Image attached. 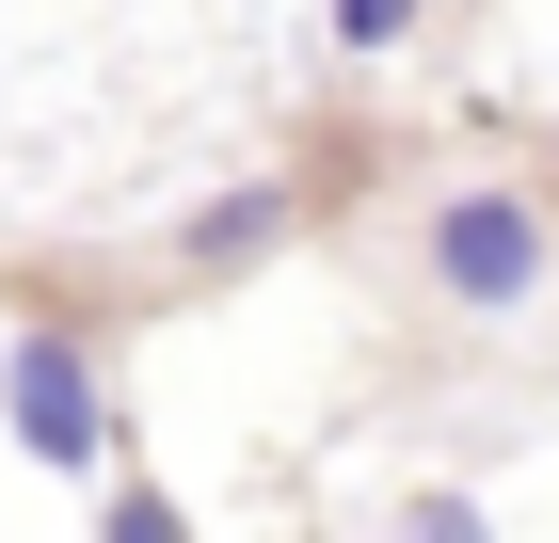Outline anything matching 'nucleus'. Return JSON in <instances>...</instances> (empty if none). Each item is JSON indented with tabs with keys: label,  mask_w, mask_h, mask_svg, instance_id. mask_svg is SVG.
<instances>
[{
	"label": "nucleus",
	"mask_w": 559,
	"mask_h": 543,
	"mask_svg": "<svg viewBox=\"0 0 559 543\" xmlns=\"http://www.w3.org/2000/svg\"><path fill=\"white\" fill-rule=\"evenodd\" d=\"M384 543H496V528H479V496H400Z\"/></svg>",
	"instance_id": "obj_4"
},
{
	"label": "nucleus",
	"mask_w": 559,
	"mask_h": 543,
	"mask_svg": "<svg viewBox=\"0 0 559 543\" xmlns=\"http://www.w3.org/2000/svg\"><path fill=\"white\" fill-rule=\"evenodd\" d=\"M257 240H288V192H209V209H192V256H257Z\"/></svg>",
	"instance_id": "obj_3"
},
{
	"label": "nucleus",
	"mask_w": 559,
	"mask_h": 543,
	"mask_svg": "<svg viewBox=\"0 0 559 543\" xmlns=\"http://www.w3.org/2000/svg\"><path fill=\"white\" fill-rule=\"evenodd\" d=\"M0 416L33 463H96V352L81 335H16L0 352Z\"/></svg>",
	"instance_id": "obj_2"
},
{
	"label": "nucleus",
	"mask_w": 559,
	"mask_h": 543,
	"mask_svg": "<svg viewBox=\"0 0 559 543\" xmlns=\"http://www.w3.org/2000/svg\"><path fill=\"white\" fill-rule=\"evenodd\" d=\"M96 543H192V528H176V496H96Z\"/></svg>",
	"instance_id": "obj_5"
},
{
	"label": "nucleus",
	"mask_w": 559,
	"mask_h": 543,
	"mask_svg": "<svg viewBox=\"0 0 559 543\" xmlns=\"http://www.w3.org/2000/svg\"><path fill=\"white\" fill-rule=\"evenodd\" d=\"M416 272H431V304H464V320H527V304L559 288V224L527 209V192H431Z\"/></svg>",
	"instance_id": "obj_1"
}]
</instances>
